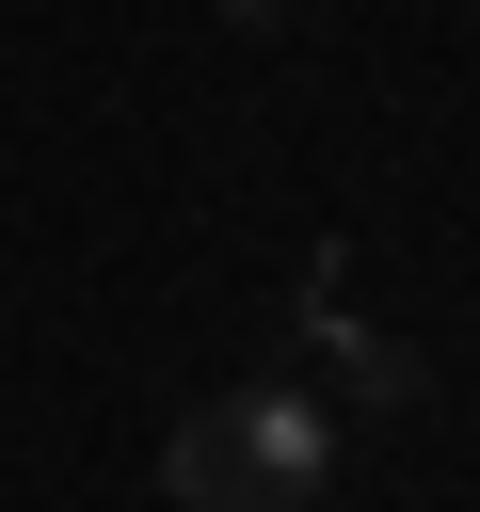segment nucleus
I'll use <instances>...</instances> for the list:
<instances>
[{
	"instance_id": "f257e3e1",
	"label": "nucleus",
	"mask_w": 480,
	"mask_h": 512,
	"mask_svg": "<svg viewBox=\"0 0 480 512\" xmlns=\"http://www.w3.org/2000/svg\"><path fill=\"white\" fill-rule=\"evenodd\" d=\"M224 464H240V512H320L336 496V400L320 384H224Z\"/></svg>"
},
{
	"instance_id": "f03ea898",
	"label": "nucleus",
	"mask_w": 480,
	"mask_h": 512,
	"mask_svg": "<svg viewBox=\"0 0 480 512\" xmlns=\"http://www.w3.org/2000/svg\"><path fill=\"white\" fill-rule=\"evenodd\" d=\"M304 336H320V352H352V400H416V352H400V336H368V320H352V288H336V272H320V288H304Z\"/></svg>"
},
{
	"instance_id": "7ed1b4c3",
	"label": "nucleus",
	"mask_w": 480,
	"mask_h": 512,
	"mask_svg": "<svg viewBox=\"0 0 480 512\" xmlns=\"http://www.w3.org/2000/svg\"><path fill=\"white\" fill-rule=\"evenodd\" d=\"M160 480H176V512H240V464H224V400H192V416L160 432Z\"/></svg>"
},
{
	"instance_id": "20e7f679",
	"label": "nucleus",
	"mask_w": 480,
	"mask_h": 512,
	"mask_svg": "<svg viewBox=\"0 0 480 512\" xmlns=\"http://www.w3.org/2000/svg\"><path fill=\"white\" fill-rule=\"evenodd\" d=\"M224 16H240V32H272V16H288V0H224Z\"/></svg>"
}]
</instances>
